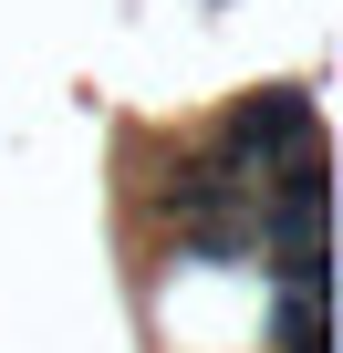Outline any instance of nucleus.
I'll return each mask as SVG.
<instances>
[{"mask_svg": "<svg viewBox=\"0 0 343 353\" xmlns=\"http://www.w3.org/2000/svg\"><path fill=\"white\" fill-rule=\"evenodd\" d=\"M312 135H322V114H312V94H302V83H260V94L219 104V125H208V145H219V156L250 176V188H260L281 156H302Z\"/></svg>", "mask_w": 343, "mask_h": 353, "instance_id": "nucleus-1", "label": "nucleus"}, {"mask_svg": "<svg viewBox=\"0 0 343 353\" xmlns=\"http://www.w3.org/2000/svg\"><path fill=\"white\" fill-rule=\"evenodd\" d=\"M271 353H322V291H281L271 301Z\"/></svg>", "mask_w": 343, "mask_h": 353, "instance_id": "nucleus-2", "label": "nucleus"}]
</instances>
